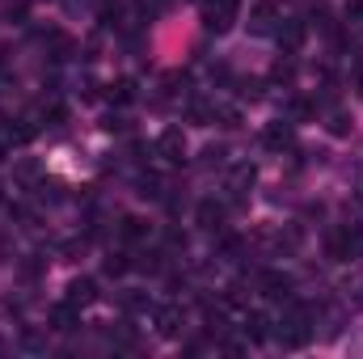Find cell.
Returning a JSON list of instances; mask_svg holds the SVG:
<instances>
[{"instance_id":"8","label":"cell","mask_w":363,"mask_h":359,"mask_svg":"<svg viewBox=\"0 0 363 359\" xmlns=\"http://www.w3.org/2000/svg\"><path fill=\"white\" fill-rule=\"evenodd\" d=\"M279 43H283L287 55L300 51V43H304V26H300V21H283V26H279Z\"/></svg>"},{"instance_id":"14","label":"cell","mask_w":363,"mask_h":359,"mask_svg":"<svg viewBox=\"0 0 363 359\" xmlns=\"http://www.w3.org/2000/svg\"><path fill=\"white\" fill-rule=\"evenodd\" d=\"M123 309L127 313H148L152 300H148V292H123Z\"/></svg>"},{"instance_id":"6","label":"cell","mask_w":363,"mask_h":359,"mask_svg":"<svg viewBox=\"0 0 363 359\" xmlns=\"http://www.w3.org/2000/svg\"><path fill=\"white\" fill-rule=\"evenodd\" d=\"M262 292L274 296V300H287V296H291V279H287L283 270H267V275H262Z\"/></svg>"},{"instance_id":"1","label":"cell","mask_w":363,"mask_h":359,"mask_svg":"<svg viewBox=\"0 0 363 359\" xmlns=\"http://www.w3.org/2000/svg\"><path fill=\"white\" fill-rule=\"evenodd\" d=\"M241 13V0H203V26L211 34H228Z\"/></svg>"},{"instance_id":"16","label":"cell","mask_w":363,"mask_h":359,"mask_svg":"<svg viewBox=\"0 0 363 359\" xmlns=\"http://www.w3.org/2000/svg\"><path fill=\"white\" fill-rule=\"evenodd\" d=\"M308 114H313V101H304V97L287 101V118H308Z\"/></svg>"},{"instance_id":"25","label":"cell","mask_w":363,"mask_h":359,"mask_svg":"<svg viewBox=\"0 0 363 359\" xmlns=\"http://www.w3.org/2000/svg\"><path fill=\"white\" fill-rule=\"evenodd\" d=\"M0 161H4V148H0Z\"/></svg>"},{"instance_id":"24","label":"cell","mask_w":363,"mask_h":359,"mask_svg":"<svg viewBox=\"0 0 363 359\" xmlns=\"http://www.w3.org/2000/svg\"><path fill=\"white\" fill-rule=\"evenodd\" d=\"M330 131L342 136V131H347V114H334V118H330Z\"/></svg>"},{"instance_id":"19","label":"cell","mask_w":363,"mask_h":359,"mask_svg":"<svg viewBox=\"0 0 363 359\" xmlns=\"http://www.w3.org/2000/svg\"><path fill=\"white\" fill-rule=\"evenodd\" d=\"M118 13H123L118 4H101V26H106V30H110V26H118Z\"/></svg>"},{"instance_id":"20","label":"cell","mask_w":363,"mask_h":359,"mask_svg":"<svg viewBox=\"0 0 363 359\" xmlns=\"http://www.w3.org/2000/svg\"><path fill=\"white\" fill-rule=\"evenodd\" d=\"M216 118H220V127H241V114L237 110H216Z\"/></svg>"},{"instance_id":"12","label":"cell","mask_w":363,"mask_h":359,"mask_svg":"<svg viewBox=\"0 0 363 359\" xmlns=\"http://www.w3.org/2000/svg\"><path fill=\"white\" fill-rule=\"evenodd\" d=\"M245 334H250L254 343H262V338L271 334V321H267L262 313H245Z\"/></svg>"},{"instance_id":"7","label":"cell","mask_w":363,"mask_h":359,"mask_svg":"<svg viewBox=\"0 0 363 359\" xmlns=\"http://www.w3.org/2000/svg\"><path fill=\"white\" fill-rule=\"evenodd\" d=\"M68 300L81 304V309L93 304V300H97V283H93V279H72V283H68Z\"/></svg>"},{"instance_id":"4","label":"cell","mask_w":363,"mask_h":359,"mask_svg":"<svg viewBox=\"0 0 363 359\" xmlns=\"http://www.w3.org/2000/svg\"><path fill=\"white\" fill-rule=\"evenodd\" d=\"M262 144H267V148H274V153L291 148V144H296V127H291V118H279V123H271V127L262 131Z\"/></svg>"},{"instance_id":"17","label":"cell","mask_w":363,"mask_h":359,"mask_svg":"<svg viewBox=\"0 0 363 359\" xmlns=\"http://www.w3.org/2000/svg\"><path fill=\"white\" fill-rule=\"evenodd\" d=\"M127 267H131V263H127V254H110V258H106V275H123Z\"/></svg>"},{"instance_id":"9","label":"cell","mask_w":363,"mask_h":359,"mask_svg":"<svg viewBox=\"0 0 363 359\" xmlns=\"http://www.w3.org/2000/svg\"><path fill=\"white\" fill-rule=\"evenodd\" d=\"M220 220H224V207H220L216 199H203V203H199V224L216 233V228H220Z\"/></svg>"},{"instance_id":"5","label":"cell","mask_w":363,"mask_h":359,"mask_svg":"<svg viewBox=\"0 0 363 359\" xmlns=\"http://www.w3.org/2000/svg\"><path fill=\"white\" fill-rule=\"evenodd\" d=\"M51 330H77V321H81V304H72V300H60V304H51Z\"/></svg>"},{"instance_id":"11","label":"cell","mask_w":363,"mask_h":359,"mask_svg":"<svg viewBox=\"0 0 363 359\" xmlns=\"http://www.w3.org/2000/svg\"><path fill=\"white\" fill-rule=\"evenodd\" d=\"M157 330H161L165 338H174L182 330V313L178 309H157Z\"/></svg>"},{"instance_id":"23","label":"cell","mask_w":363,"mask_h":359,"mask_svg":"<svg viewBox=\"0 0 363 359\" xmlns=\"http://www.w3.org/2000/svg\"><path fill=\"white\" fill-rule=\"evenodd\" d=\"M17 174L30 182V178H38V165H34V161H21V165H17Z\"/></svg>"},{"instance_id":"3","label":"cell","mask_w":363,"mask_h":359,"mask_svg":"<svg viewBox=\"0 0 363 359\" xmlns=\"http://www.w3.org/2000/svg\"><path fill=\"white\" fill-rule=\"evenodd\" d=\"M274 21H279L274 0H258V4L250 9V30H254V34H274V30H279Z\"/></svg>"},{"instance_id":"21","label":"cell","mask_w":363,"mask_h":359,"mask_svg":"<svg viewBox=\"0 0 363 359\" xmlns=\"http://www.w3.org/2000/svg\"><path fill=\"white\" fill-rule=\"evenodd\" d=\"M241 97H262V81H241Z\"/></svg>"},{"instance_id":"18","label":"cell","mask_w":363,"mask_h":359,"mask_svg":"<svg viewBox=\"0 0 363 359\" xmlns=\"http://www.w3.org/2000/svg\"><path fill=\"white\" fill-rule=\"evenodd\" d=\"M342 17H347L351 26H359V21H363V0H347V9H342Z\"/></svg>"},{"instance_id":"13","label":"cell","mask_w":363,"mask_h":359,"mask_svg":"<svg viewBox=\"0 0 363 359\" xmlns=\"http://www.w3.org/2000/svg\"><path fill=\"white\" fill-rule=\"evenodd\" d=\"M131 97H135V81H131V77H118V81L110 85V101H114V106H127Z\"/></svg>"},{"instance_id":"22","label":"cell","mask_w":363,"mask_h":359,"mask_svg":"<svg viewBox=\"0 0 363 359\" xmlns=\"http://www.w3.org/2000/svg\"><path fill=\"white\" fill-rule=\"evenodd\" d=\"M291 72H296L291 60H279V64H274V81H291Z\"/></svg>"},{"instance_id":"10","label":"cell","mask_w":363,"mask_h":359,"mask_svg":"<svg viewBox=\"0 0 363 359\" xmlns=\"http://www.w3.org/2000/svg\"><path fill=\"white\" fill-rule=\"evenodd\" d=\"M118 237H123V241H144V237H148V224H144L140 216H123Z\"/></svg>"},{"instance_id":"15","label":"cell","mask_w":363,"mask_h":359,"mask_svg":"<svg viewBox=\"0 0 363 359\" xmlns=\"http://www.w3.org/2000/svg\"><path fill=\"white\" fill-rule=\"evenodd\" d=\"M254 178H258V174H254V165H237V170H233V190H237V194H245V190L254 186Z\"/></svg>"},{"instance_id":"2","label":"cell","mask_w":363,"mask_h":359,"mask_svg":"<svg viewBox=\"0 0 363 359\" xmlns=\"http://www.w3.org/2000/svg\"><path fill=\"white\" fill-rule=\"evenodd\" d=\"M157 157L169 161V165H182V157H186V136H182L178 127H165V131L157 136Z\"/></svg>"}]
</instances>
